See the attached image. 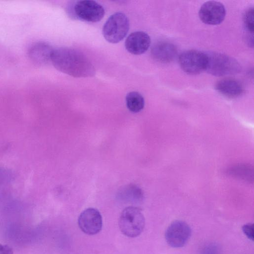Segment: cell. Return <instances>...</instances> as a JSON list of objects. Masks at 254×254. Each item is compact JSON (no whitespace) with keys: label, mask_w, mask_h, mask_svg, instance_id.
Wrapping results in <instances>:
<instances>
[{"label":"cell","mask_w":254,"mask_h":254,"mask_svg":"<svg viewBox=\"0 0 254 254\" xmlns=\"http://www.w3.org/2000/svg\"><path fill=\"white\" fill-rule=\"evenodd\" d=\"M78 225L80 230L89 235L97 234L103 226L102 217L100 212L94 208H88L79 215Z\"/></svg>","instance_id":"ba28073f"},{"label":"cell","mask_w":254,"mask_h":254,"mask_svg":"<svg viewBox=\"0 0 254 254\" xmlns=\"http://www.w3.org/2000/svg\"><path fill=\"white\" fill-rule=\"evenodd\" d=\"M244 22L247 30L253 34L254 30V9L253 7L249 8L244 15Z\"/></svg>","instance_id":"2e32d148"},{"label":"cell","mask_w":254,"mask_h":254,"mask_svg":"<svg viewBox=\"0 0 254 254\" xmlns=\"http://www.w3.org/2000/svg\"><path fill=\"white\" fill-rule=\"evenodd\" d=\"M53 49L49 44L38 42L33 44L28 50L30 60L38 65H44L51 62Z\"/></svg>","instance_id":"8fae6325"},{"label":"cell","mask_w":254,"mask_h":254,"mask_svg":"<svg viewBox=\"0 0 254 254\" xmlns=\"http://www.w3.org/2000/svg\"><path fill=\"white\" fill-rule=\"evenodd\" d=\"M205 70L215 76H224L235 74L240 70L238 62L233 58L217 52L206 53Z\"/></svg>","instance_id":"3957f363"},{"label":"cell","mask_w":254,"mask_h":254,"mask_svg":"<svg viewBox=\"0 0 254 254\" xmlns=\"http://www.w3.org/2000/svg\"><path fill=\"white\" fill-rule=\"evenodd\" d=\"M129 22L127 16L122 12L111 15L105 23L102 34L108 42L115 44L121 41L127 35Z\"/></svg>","instance_id":"277c9868"},{"label":"cell","mask_w":254,"mask_h":254,"mask_svg":"<svg viewBox=\"0 0 254 254\" xmlns=\"http://www.w3.org/2000/svg\"><path fill=\"white\" fill-rule=\"evenodd\" d=\"M151 54L156 60L162 63H169L176 58L177 51L173 44L160 42L153 46Z\"/></svg>","instance_id":"7c38bea8"},{"label":"cell","mask_w":254,"mask_h":254,"mask_svg":"<svg viewBox=\"0 0 254 254\" xmlns=\"http://www.w3.org/2000/svg\"><path fill=\"white\" fill-rule=\"evenodd\" d=\"M215 89L222 95L230 98L238 97L244 92V87L242 84L231 78L219 80L216 84Z\"/></svg>","instance_id":"4fadbf2b"},{"label":"cell","mask_w":254,"mask_h":254,"mask_svg":"<svg viewBox=\"0 0 254 254\" xmlns=\"http://www.w3.org/2000/svg\"><path fill=\"white\" fill-rule=\"evenodd\" d=\"M121 232L129 238H135L141 234L145 226V218L141 210L137 207H126L119 219Z\"/></svg>","instance_id":"7a4b0ae2"},{"label":"cell","mask_w":254,"mask_h":254,"mask_svg":"<svg viewBox=\"0 0 254 254\" xmlns=\"http://www.w3.org/2000/svg\"><path fill=\"white\" fill-rule=\"evenodd\" d=\"M126 102L127 109L132 113H138L141 111L145 104L143 96L136 91L128 93L126 97Z\"/></svg>","instance_id":"5bb4252c"},{"label":"cell","mask_w":254,"mask_h":254,"mask_svg":"<svg viewBox=\"0 0 254 254\" xmlns=\"http://www.w3.org/2000/svg\"><path fill=\"white\" fill-rule=\"evenodd\" d=\"M191 235V229L185 221L176 220L168 227L165 237L168 244L175 248L183 247Z\"/></svg>","instance_id":"52a82bcc"},{"label":"cell","mask_w":254,"mask_h":254,"mask_svg":"<svg viewBox=\"0 0 254 254\" xmlns=\"http://www.w3.org/2000/svg\"><path fill=\"white\" fill-rule=\"evenodd\" d=\"M51 62L59 71L74 77H88L95 74L89 60L74 49L61 47L54 49Z\"/></svg>","instance_id":"6da1fadb"},{"label":"cell","mask_w":254,"mask_h":254,"mask_svg":"<svg viewBox=\"0 0 254 254\" xmlns=\"http://www.w3.org/2000/svg\"><path fill=\"white\" fill-rule=\"evenodd\" d=\"M150 43V38L146 33L135 31L130 34L126 39L125 47L129 53L139 55L147 51Z\"/></svg>","instance_id":"30bf717a"},{"label":"cell","mask_w":254,"mask_h":254,"mask_svg":"<svg viewBox=\"0 0 254 254\" xmlns=\"http://www.w3.org/2000/svg\"><path fill=\"white\" fill-rule=\"evenodd\" d=\"M179 61L182 69L189 74H199L205 70V53L197 50L185 51L180 55Z\"/></svg>","instance_id":"8992f818"},{"label":"cell","mask_w":254,"mask_h":254,"mask_svg":"<svg viewBox=\"0 0 254 254\" xmlns=\"http://www.w3.org/2000/svg\"><path fill=\"white\" fill-rule=\"evenodd\" d=\"M220 249L215 243L206 245L201 249L200 254H219Z\"/></svg>","instance_id":"e0dca14e"},{"label":"cell","mask_w":254,"mask_h":254,"mask_svg":"<svg viewBox=\"0 0 254 254\" xmlns=\"http://www.w3.org/2000/svg\"><path fill=\"white\" fill-rule=\"evenodd\" d=\"M12 249L9 246L0 244V254H13Z\"/></svg>","instance_id":"d6986e66"},{"label":"cell","mask_w":254,"mask_h":254,"mask_svg":"<svg viewBox=\"0 0 254 254\" xmlns=\"http://www.w3.org/2000/svg\"><path fill=\"white\" fill-rule=\"evenodd\" d=\"M242 230L245 235L250 240H254V224L247 223L242 227Z\"/></svg>","instance_id":"ac0fdd59"},{"label":"cell","mask_w":254,"mask_h":254,"mask_svg":"<svg viewBox=\"0 0 254 254\" xmlns=\"http://www.w3.org/2000/svg\"><path fill=\"white\" fill-rule=\"evenodd\" d=\"M73 13L75 17L84 21L96 22L104 17L105 10L98 2L91 0L76 1L73 7Z\"/></svg>","instance_id":"5b68a950"},{"label":"cell","mask_w":254,"mask_h":254,"mask_svg":"<svg viewBox=\"0 0 254 254\" xmlns=\"http://www.w3.org/2000/svg\"><path fill=\"white\" fill-rule=\"evenodd\" d=\"M15 179V175L11 170L0 166V188L10 184Z\"/></svg>","instance_id":"9a60e30c"},{"label":"cell","mask_w":254,"mask_h":254,"mask_svg":"<svg viewBox=\"0 0 254 254\" xmlns=\"http://www.w3.org/2000/svg\"><path fill=\"white\" fill-rule=\"evenodd\" d=\"M226 10L224 5L217 1L210 0L204 2L199 10L200 20L208 25H217L224 20Z\"/></svg>","instance_id":"9c48e42d"}]
</instances>
